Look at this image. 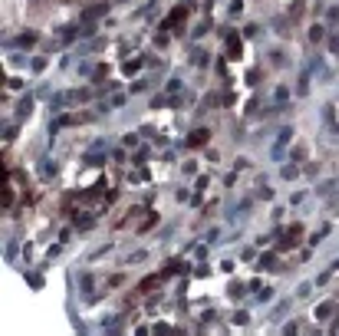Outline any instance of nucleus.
Returning a JSON list of instances; mask_svg holds the SVG:
<instances>
[{
  "mask_svg": "<svg viewBox=\"0 0 339 336\" xmlns=\"http://www.w3.org/2000/svg\"><path fill=\"white\" fill-rule=\"evenodd\" d=\"M201 241H204V244H218V241H221V227L214 224L211 231H204V237H201Z\"/></svg>",
  "mask_w": 339,
  "mask_h": 336,
  "instance_id": "obj_37",
  "label": "nucleus"
},
{
  "mask_svg": "<svg viewBox=\"0 0 339 336\" xmlns=\"http://www.w3.org/2000/svg\"><path fill=\"white\" fill-rule=\"evenodd\" d=\"M313 290H316V283H313V280H303L300 287H296V293H293V297H296V300H306L310 293H313Z\"/></svg>",
  "mask_w": 339,
  "mask_h": 336,
  "instance_id": "obj_29",
  "label": "nucleus"
},
{
  "mask_svg": "<svg viewBox=\"0 0 339 336\" xmlns=\"http://www.w3.org/2000/svg\"><path fill=\"white\" fill-rule=\"evenodd\" d=\"M330 280H332V270H323V274L316 277L313 283H316V287H326V283H330Z\"/></svg>",
  "mask_w": 339,
  "mask_h": 336,
  "instance_id": "obj_47",
  "label": "nucleus"
},
{
  "mask_svg": "<svg viewBox=\"0 0 339 336\" xmlns=\"http://www.w3.org/2000/svg\"><path fill=\"white\" fill-rule=\"evenodd\" d=\"M221 274H237V260H234V257L221 260Z\"/></svg>",
  "mask_w": 339,
  "mask_h": 336,
  "instance_id": "obj_42",
  "label": "nucleus"
},
{
  "mask_svg": "<svg viewBox=\"0 0 339 336\" xmlns=\"http://www.w3.org/2000/svg\"><path fill=\"white\" fill-rule=\"evenodd\" d=\"M276 175H280V178H284V181H296V178H300V175H303V168H300V165H296V162H284V165H280V172H276Z\"/></svg>",
  "mask_w": 339,
  "mask_h": 336,
  "instance_id": "obj_15",
  "label": "nucleus"
},
{
  "mask_svg": "<svg viewBox=\"0 0 339 336\" xmlns=\"http://www.w3.org/2000/svg\"><path fill=\"white\" fill-rule=\"evenodd\" d=\"M336 310H339V303H336V300H330V303L316 306V310H313V316H316V320H330V316H332Z\"/></svg>",
  "mask_w": 339,
  "mask_h": 336,
  "instance_id": "obj_25",
  "label": "nucleus"
},
{
  "mask_svg": "<svg viewBox=\"0 0 339 336\" xmlns=\"http://www.w3.org/2000/svg\"><path fill=\"white\" fill-rule=\"evenodd\" d=\"M224 53H228V60H240V56H244V33L240 30H228V37H224Z\"/></svg>",
  "mask_w": 339,
  "mask_h": 336,
  "instance_id": "obj_8",
  "label": "nucleus"
},
{
  "mask_svg": "<svg viewBox=\"0 0 339 336\" xmlns=\"http://www.w3.org/2000/svg\"><path fill=\"white\" fill-rule=\"evenodd\" d=\"M70 66H72V53H63L60 56V70H70Z\"/></svg>",
  "mask_w": 339,
  "mask_h": 336,
  "instance_id": "obj_50",
  "label": "nucleus"
},
{
  "mask_svg": "<svg viewBox=\"0 0 339 336\" xmlns=\"http://www.w3.org/2000/svg\"><path fill=\"white\" fill-rule=\"evenodd\" d=\"M326 20H330V24H336V20H339V4H332V7H330V14H326Z\"/></svg>",
  "mask_w": 339,
  "mask_h": 336,
  "instance_id": "obj_52",
  "label": "nucleus"
},
{
  "mask_svg": "<svg viewBox=\"0 0 339 336\" xmlns=\"http://www.w3.org/2000/svg\"><path fill=\"white\" fill-rule=\"evenodd\" d=\"M46 70H50V53H36L30 60V73H33V76H43Z\"/></svg>",
  "mask_w": 339,
  "mask_h": 336,
  "instance_id": "obj_16",
  "label": "nucleus"
},
{
  "mask_svg": "<svg viewBox=\"0 0 339 336\" xmlns=\"http://www.w3.org/2000/svg\"><path fill=\"white\" fill-rule=\"evenodd\" d=\"M237 181H240V172H228L224 175V188H234Z\"/></svg>",
  "mask_w": 339,
  "mask_h": 336,
  "instance_id": "obj_46",
  "label": "nucleus"
},
{
  "mask_svg": "<svg viewBox=\"0 0 339 336\" xmlns=\"http://www.w3.org/2000/svg\"><path fill=\"white\" fill-rule=\"evenodd\" d=\"M274 297H276V287H274V283H264L254 297H247V306H267Z\"/></svg>",
  "mask_w": 339,
  "mask_h": 336,
  "instance_id": "obj_13",
  "label": "nucleus"
},
{
  "mask_svg": "<svg viewBox=\"0 0 339 336\" xmlns=\"http://www.w3.org/2000/svg\"><path fill=\"white\" fill-rule=\"evenodd\" d=\"M264 76V70H257V66H254V70H247V86H257V79Z\"/></svg>",
  "mask_w": 339,
  "mask_h": 336,
  "instance_id": "obj_44",
  "label": "nucleus"
},
{
  "mask_svg": "<svg viewBox=\"0 0 339 336\" xmlns=\"http://www.w3.org/2000/svg\"><path fill=\"white\" fill-rule=\"evenodd\" d=\"M211 27H214L211 14H204V17H201V20H198V27H194V30H191V40H204V33L211 30Z\"/></svg>",
  "mask_w": 339,
  "mask_h": 336,
  "instance_id": "obj_18",
  "label": "nucleus"
},
{
  "mask_svg": "<svg viewBox=\"0 0 339 336\" xmlns=\"http://www.w3.org/2000/svg\"><path fill=\"white\" fill-rule=\"evenodd\" d=\"M191 66H194V70H211V50L194 47L191 50Z\"/></svg>",
  "mask_w": 339,
  "mask_h": 336,
  "instance_id": "obj_14",
  "label": "nucleus"
},
{
  "mask_svg": "<svg viewBox=\"0 0 339 336\" xmlns=\"http://www.w3.org/2000/svg\"><path fill=\"white\" fill-rule=\"evenodd\" d=\"M152 333H155V329H148V326H138V329H135V336H152Z\"/></svg>",
  "mask_w": 339,
  "mask_h": 336,
  "instance_id": "obj_54",
  "label": "nucleus"
},
{
  "mask_svg": "<svg viewBox=\"0 0 339 336\" xmlns=\"http://www.w3.org/2000/svg\"><path fill=\"white\" fill-rule=\"evenodd\" d=\"M293 142H296V129H293V125H280V129H276L274 145H270V158H274V162H286V158H290Z\"/></svg>",
  "mask_w": 339,
  "mask_h": 336,
  "instance_id": "obj_1",
  "label": "nucleus"
},
{
  "mask_svg": "<svg viewBox=\"0 0 339 336\" xmlns=\"http://www.w3.org/2000/svg\"><path fill=\"white\" fill-rule=\"evenodd\" d=\"M152 4H158V0H152Z\"/></svg>",
  "mask_w": 339,
  "mask_h": 336,
  "instance_id": "obj_55",
  "label": "nucleus"
},
{
  "mask_svg": "<svg viewBox=\"0 0 339 336\" xmlns=\"http://www.w3.org/2000/svg\"><path fill=\"white\" fill-rule=\"evenodd\" d=\"M228 17L230 20H240V17H244V0H230L228 4Z\"/></svg>",
  "mask_w": 339,
  "mask_h": 336,
  "instance_id": "obj_28",
  "label": "nucleus"
},
{
  "mask_svg": "<svg viewBox=\"0 0 339 336\" xmlns=\"http://www.w3.org/2000/svg\"><path fill=\"white\" fill-rule=\"evenodd\" d=\"M230 323H237V326H247V323H250V310H237L234 316H230Z\"/></svg>",
  "mask_w": 339,
  "mask_h": 336,
  "instance_id": "obj_36",
  "label": "nucleus"
},
{
  "mask_svg": "<svg viewBox=\"0 0 339 336\" xmlns=\"http://www.w3.org/2000/svg\"><path fill=\"white\" fill-rule=\"evenodd\" d=\"M247 168H250V162H247L244 155H240V158H234V172H247Z\"/></svg>",
  "mask_w": 339,
  "mask_h": 336,
  "instance_id": "obj_48",
  "label": "nucleus"
},
{
  "mask_svg": "<svg viewBox=\"0 0 339 336\" xmlns=\"http://www.w3.org/2000/svg\"><path fill=\"white\" fill-rule=\"evenodd\" d=\"M198 168H201V165H198V158H184V162H182V175H184V178H194Z\"/></svg>",
  "mask_w": 339,
  "mask_h": 336,
  "instance_id": "obj_27",
  "label": "nucleus"
},
{
  "mask_svg": "<svg viewBox=\"0 0 339 336\" xmlns=\"http://www.w3.org/2000/svg\"><path fill=\"white\" fill-rule=\"evenodd\" d=\"M184 89H188V86H184V79L178 76V73H174V76H168V79H165V86H162V93H165V96H168V102L174 106L178 99H184Z\"/></svg>",
  "mask_w": 339,
  "mask_h": 336,
  "instance_id": "obj_10",
  "label": "nucleus"
},
{
  "mask_svg": "<svg viewBox=\"0 0 339 336\" xmlns=\"http://www.w3.org/2000/svg\"><path fill=\"white\" fill-rule=\"evenodd\" d=\"M30 60H33V56L16 53V50H7V73H30Z\"/></svg>",
  "mask_w": 339,
  "mask_h": 336,
  "instance_id": "obj_11",
  "label": "nucleus"
},
{
  "mask_svg": "<svg viewBox=\"0 0 339 336\" xmlns=\"http://www.w3.org/2000/svg\"><path fill=\"white\" fill-rule=\"evenodd\" d=\"M240 33H244V40H257V33H260V24H247Z\"/></svg>",
  "mask_w": 339,
  "mask_h": 336,
  "instance_id": "obj_38",
  "label": "nucleus"
},
{
  "mask_svg": "<svg viewBox=\"0 0 339 336\" xmlns=\"http://www.w3.org/2000/svg\"><path fill=\"white\" fill-rule=\"evenodd\" d=\"M270 66H274V70H284V66H290V60H286L280 50H274V53H270Z\"/></svg>",
  "mask_w": 339,
  "mask_h": 336,
  "instance_id": "obj_31",
  "label": "nucleus"
},
{
  "mask_svg": "<svg viewBox=\"0 0 339 336\" xmlns=\"http://www.w3.org/2000/svg\"><path fill=\"white\" fill-rule=\"evenodd\" d=\"M63 247H66L63 241H56V244H50V247H46V260H60V257H63Z\"/></svg>",
  "mask_w": 339,
  "mask_h": 336,
  "instance_id": "obj_32",
  "label": "nucleus"
},
{
  "mask_svg": "<svg viewBox=\"0 0 339 336\" xmlns=\"http://www.w3.org/2000/svg\"><path fill=\"white\" fill-rule=\"evenodd\" d=\"M43 43V37H40V27H24V30L16 33V37H4V53L7 50H33Z\"/></svg>",
  "mask_w": 339,
  "mask_h": 336,
  "instance_id": "obj_2",
  "label": "nucleus"
},
{
  "mask_svg": "<svg viewBox=\"0 0 339 336\" xmlns=\"http://www.w3.org/2000/svg\"><path fill=\"white\" fill-rule=\"evenodd\" d=\"M280 336H300V320H286L280 326Z\"/></svg>",
  "mask_w": 339,
  "mask_h": 336,
  "instance_id": "obj_30",
  "label": "nucleus"
},
{
  "mask_svg": "<svg viewBox=\"0 0 339 336\" xmlns=\"http://www.w3.org/2000/svg\"><path fill=\"white\" fill-rule=\"evenodd\" d=\"M254 201H257V195H244L240 201L228 204V208H224V221H228V224H244V218L250 214Z\"/></svg>",
  "mask_w": 339,
  "mask_h": 336,
  "instance_id": "obj_3",
  "label": "nucleus"
},
{
  "mask_svg": "<svg viewBox=\"0 0 339 336\" xmlns=\"http://www.w3.org/2000/svg\"><path fill=\"white\" fill-rule=\"evenodd\" d=\"M112 250H116V244H102L99 250H92V254H89V260H102V257H109Z\"/></svg>",
  "mask_w": 339,
  "mask_h": 336,
  "instance_id": "obj_34",
  "label": "nucleus"
},
{
  "mask_svg": "<svg viewBox=\"0 0 339 336\" xmlns=\"http://www.w3.org/2000/svg\"><path fill=\"white\" fill-rule=\"evenodd\" d=\"M257 201H274V188H257Z\"/></svg>",
  "mask_w": 339,
  "mask_h": 336,
  "instance_id": "obj_43",
  "label": "nucleus"
},
{
  "mask_svg": "<svg viewBox=\"0 0 339 336\" xmlns=\"http://www.w3.org/2000/svg\"><path fill=\"white\" fill-rule=\"evenodd\" d=\"M96 112H99L102 119H109L112 112H116V106H112V102H99V106H96Z\"/></svg>",
  "mask_w": 339,
  "mask_h": 336,
  "instance_id": "obj_39",
  "label": "nucleus"
},
{
  "mask_svg": "<svg viewBox=\"0 0 339 336\" xmlns=\"http://www.w3.org/2000/svg\"><path fill=\"white\" fill-rule=\"evenodd\" d=\"M96 283H99V277H96V270H82V274L76 277V290H79V297H82V303H96V300L102 297V293H96Z\"/></svg>",
  "mask_w": 339,
  "mask_h": 336,
  "instance_id": "obj_4",
  "label": "nucleus"
},
{
  "mask_svg": "<svg viewBox=\"0 0 339 336\" xmlns=\"http://www.w3.org/2000/svg\"><path fill=\"white\" fill-rule=\"evenodd\" d=\"M330 56H339V30L330 33Z\"/></svg>",
  "mask_w": 339,
  "mask_h": 336,
  "instance_id": "obj_45",
  "label": "nucleus"
},
{
  "mask_svg": "<svg viewBox=\"0 0 339 336\" xmlns=\"http://www.w3.org/2000/svg\"><path fill=\"white\" fill-rule=\"evenodd\" d=\"M191 198H194V188H178V191H174V201L178 204H188Z\"/></svg>",
  "mask_w": 339,
  "mask_h": 336,
  "instance_id": "obj_33",
  "label": "nucleus"
},
{
  "mask_svg": "<svg viewBox=\"0 0 339 336\" xmlns=\"http://www.w3.org/2000/svg\"><path fill=\"white\" fill-rule=\"evenodd\" d=\"M142 70H148V56H142V53H132L118 63V76H126V79H138Z\"/></svg>",
  "mask_w": 339,
  "mask_h": 336,
  "instance_id": "obj_6",
  "label": "nucleus"
},
{
  "mask_svg": "<svg viewBox=\"0 0 339 336\" xmlns=\"http://www.w3.org/2000/svg\"><path fill=\"white\" fill-rule=\"evenodd\" d=\"M310 79H313V73L303 70V73H300V83H296V89H293V93H296V96H306V93H310Z\"/></svg>",
  "mask_w": 339,
  "mask_h": 336,
  "instance_id": "obj_26",
  "label": "nucleus"
},
{
  "mask_svg": "<svg viewBox=\"0 0 339 336\" xmlns=\"http://www.w3.org/2000/svg\"><path fill=\"white\" fill-rule=\"evenodd\" d=\"M118 145H122V149H128V152H132V149H142V132H126Z\"/></svg>",
  "mask_w": 339,
  "mask_h": 336,
  "instance_id": "obj_21",
  "label": "nucleus"
},
{
  "mask_svg": "<svg viewBox=\"0 0 339 336\" xmlns=\"http://www.w3.org/2000/svg\"><path fill=\"white\" fill-rule=\"evenodd\" d=\"M33 109H36V96H33V93L20 96V102H16V112H14V119H16L20 125H24V122H30V112H33Z\"/></svg>",
  "mask_w": 339,
  "mask_h": 336,
  "instance_id": "obj_12",
  "label": "nucleus"
},
{
  "mask_svg": "<svg viewBox=\"0 0 339 336\" xmlns=\"http://www.w3.org/2000/svg\"><path fill=\"white\" fill-rule=\"evenodd\" d=\"M208 185H211V172H204V175H198V178H194V191H198V195H204Z\"/></svg>",
  "mask_w": 339,
  "mask_h": 336,
  "instance_id": "obj_35",
  "label": "nucleus"
},
{
  "mask_svg": "<svg viewBox=\"0 0 339 336\" xmlns=\"http://www.w3.org/2000/svg\"><path fill=\"white\" fill-rule=\"evenodd\" d=\"M204 158H208V162H221V152H218V149H204Z\"/></svg>",
  "mask_w": 339,
  "mask_h": 336,
  "instance_id": "obj_51",
  "label": "nucleus"
},
{
  "mask_svg": "<svg viewBox=\"0 0 339 336\" xmlns=\"http://www.w3.org/2000/svg\"><path fill=\"white\" fill-rule=\"evenodd\" d=\"M148 257H152V250L148 247H138V250H132V254H126V264L135 267V264H145Z\"/></svg>",
  "mask_w": 339,
  "mask_h": 336,
  "instance_id": "obj_20",
  "label": "nucleus"
},
{
  "mask_svg": "<svg viewBox=\"0 0 339 336\" xmlns=\"http://www.w3.org/2000/svg\"><path fill=\"white\" fill-rule=\"evenodd\" d=\"M148 93V76H138L128 83V96H145Z\"/></svg>",
  "mask_w": 339,
  "mask_h": 336,
  "instance_id": "obj_23",
  "label": "nucleus"
},
{
  "mask_svg": "<svg viewBox=\"0 0 339 336\" xmlns=\"http://www.w3.org/2000/svg\"><path fill=\"white\" fill-rule=\"evenodd\" d=\"M211 139H214V132H211V125H194L188 135H184V142H182V149H188V152H198V149H208L211 145Z\"/></svg>",
  "mask_w": 339,
  "mask_h": 336,
  "instance_id": "obj_5",
  "label": "nucleus"
},
{
  "mask_svg": "<svg viewBox=\"0 0 339 336\" xmlns=\"http://www.w3.org/2000/svg\"><path fill=\"white\" fill-rule=\"evenodd\" d=\"M290 99H293L290 86H286V83H276V86H274V106H280V109H284Z\"/></svg>",
  "mask_w": 339,
  "mask_h": 336,
  "instance_id": "obj_17",
  "label": "nucleus"
},
{
  "mask_svg": "<svg viewBox=\"0 0 339 336\" xmlns=\"http://www.w3.org/2000/svg\"><path fill=\"white\" fill-rule=\"evenodd\" d=\"M284 214H286V208H284V204H276V208H274V221H280Z\"/></svg>",
  "mask_w": 339,
  "mask_h": 336,
  "instance_id": "obj_53",
  "label": "nucleus"
},
{
  "mask_svg": "<svg viewBox=\"0 0 339 336\" xmlns=\"http://www.w3.org/2000/svg\"><path fill=\"white\" fill-rule=\"evenodd\" d=\"M240 260H257V247H244L240 250Z\"/></svg>",
  "mask_w": 339,
  "mask_h": 336,
  "instance_id": "obj_49",
  "label": "nucleus"
},
{
  "mask_svg": "<svg viewBox=\"0 0 339 336\" xmlns=\"http://www.w3.org/2000/svg\"><path fill=\"white\" fill-rule=\"evenodd\" d=\"M306 195H310V191H293V195H290V208H300V204L306 201Z\"/></svg>",
  "mask_w": 339,
  "mask_h": 336,
  "instance_id": "obj_40",
  "label": "nucleus"
},
{
  "mask_svg": "<svg viewBox=\"0 0 339 336\" xmlns=\"http://www.w3.org/2000/svg\"><path fill=\"white\" fill-rule=\"evenodd\" d=\"M208 257H211V244L194 241V254H191V260H194V264H201V260H208Z\"/></svg>",
  "mask_w": 339,
  "mask_h": 336,
  "instance_id": "obj_24",
  "label": "nucleus"
},
{
  "mask_svg": "<svg viewBox=\"0 0 339 336\" xmlns=\"http://www.w3.org/2000/svg\"><path fill=\"white\" fill-rule=\"evenodd\" d=\"M306 40L313 43V47H316V43H323V40H326V27H323V24H310Z\"/></svg>",
  "mask_w": 339,
  "mask_h": 336,
  "instance_id": "obj_22",
  "label": "nucleus"
},
{
  "mask_svg": "<svg viewBox=\"0 0 339 336\" xmlns=\"http://www.w3.org/2000/svg\"><path fill=\"white\" fill-rule=\"evenodd\" d=\"M293 300H296V297H284V303H276L274 310H270V320H284L286 313L293 310Z\"/></svg>",
  "mask_w": 339,
  "mask_h": 336,
  "instance_id": "obj_19",
  "label": "nucleus"
},
{
  "mask_svg": "<svg viewBox=\"0 0 339 336\" xmlns=\"http://www.w3.org/2000/svg\"><path fill=\"white\" fill-rule=\"evenodd\" d=\"M40 181H56V178H60V162H56V158L53 155H50V152H43V155H40Z\"/></svg>",
  "mask_w": 339,
  "mask_h": 336,
  "instance_id": "obj_9",
  "label": "nucleus"
},
{
  "mask_svg": "<svg viewBox=\"0 0 339 336\" xmlns=\"http://www.w3.org/2000/svg\"><path fill=\"white\" fill-rule=\"evenodd\" d=\"M109 10H112V0H96V4H89V7L79 14V20H82V24H96V27H99V20H106Z\"/></svg>",
  "mask_w": 339,
  "mask_h": 336,
  "instance_id": "obj_7",
  "label": "nucleus"
},
{
  "mask_svg": "<svg viewBox=\"0 0 339 336\" xmlns=\"http://www.w3.org/2000/svg\"><path fill=\"white\" fill-rule=\"evenodd\" d=\"M24 277L30 280V287H33V290H40V287H43V277H36V270H26Z\"/></svg>",
  "mask_w": 339,
  "mask_h": 336,
  "instance_id": "obj_41",
  "label": "nucleus"
}]
</instances>
